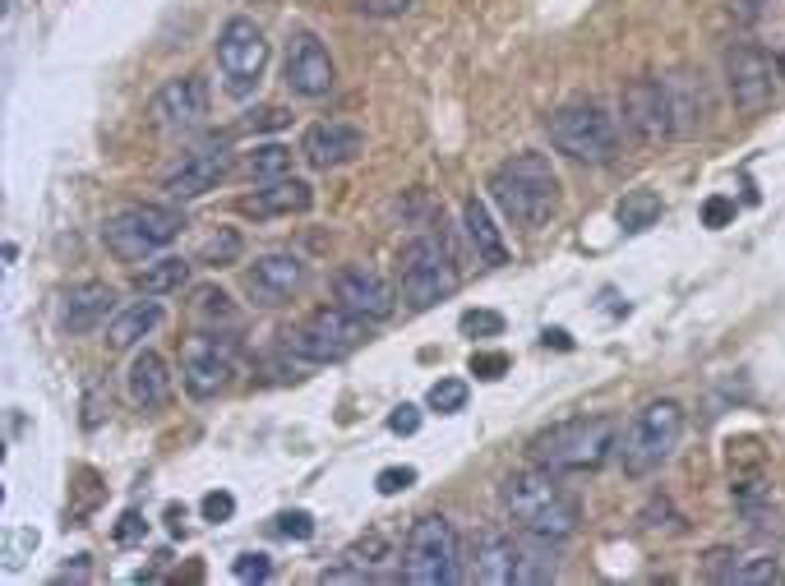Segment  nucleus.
<instances>
[{
    "mask_svg": "<svg viewBox=\"0 0 785 586\" xmlns=\"http://www.w3.org/2000/svg\"><path fill=\"white\" fill-rule=\"evenodd\" d=\"M499 503H504L508 517L522 527V536L568 540L582 522L578 499L559 485V471H545V467H527V471L504 476Z\"/></svg>",
    "mask_w": 785,
    "mask_h": 586,
    "instance_id": "nucleus-1",
    "label": "nucleus"
},
{
    "mask_svg": "<svg viewBox=\"0 0 785 586\" xmlns=\"http://www.w3.org/2000/svg\"><path fill=\"white\" fill-rule=\"evenodd\" d=\"M490 199L518 227H545L559 208V176L545 153H518L490 176Z\"/></svg>",
    "mask_w": 785,
    "mask_h": 586,
    "instance_id": "nucleus-2",
    "label": "nucleus"
},
{
    "mask_svg": "<svg viewBox=\"0 0 785 586\" xmlns=\"http://www.w3.org/2000/svg\"><path fill=\"white\" fill-rule=\"evenodd\" d=\"M619 448L615 416H573L532 439V462L545 471H596Z\"/></svg>",
    "mask_w": 785,
    "mask_h": 586,
    "instance_id": "nucleus-3",
    "label": "nucleus"
},
{
    "mask_svg": "<svg viewBox=\"0 0 785 586\" xmlns=\"http://www.w3.org/2000/svg\"><path fill=\"white\" fill-rule=\"evenodd\" d=\"M185 217L167 204H130L121 213L107 217L102 227V240L107 250L121 259V264H148L157 250H167L171 240L181 236Z\"/></svg>",
    "mask_w": 785,
    "mask_h": 586,
    "instance_id": "nucleus-4",
    "label": "nucleus"
},
{
    "mask_svg": "<svg viewBox=\"0 0 785 586\" xmlns=\"http://www.w3.org/2000/svg\"><path fill=\"white\" fill-rule=\"evenodd\" d=\"M679 434H684V407L661 397V402H647V407L633 416L624 434H619V462H624L628 476H652L661 462H670V453L679 448Z\"/></svg>",
    "mask_w": 785,
    "mask_h": 586,
    "instance_id": "nucleus-5",
    "label": "nucleus"
},
{
    "mask_svg": "<svg viewBox=\"0 0 785 586\" xmlns=\"http://www.w3.org/2000/svg\"><path fill=\"white\" fill-rule=\"evenodd\" d=\"M550 144L559 148L564 157L573 162H587V167H605V162H615L619 153V130L615 120L605 116L596 102H568L550 116Z\"/></svg>",
    "mask_w": 785,
    "mask_h": 586,
    "instance_id": "nucleus-6",
    "label": "nucleus"
},
{
    "mask_svg": "<svg viewBox=\"0 0 785 586\" xmlns=\"http://www.w3.org/2000/svg\"><path fill=\"white\" fill-rule=\"evenodd\" d=\"M458 531L453 522L439 513L421 517L416 527L407 531V545H402V582L411 586H448L458 582Z\"/></svg>",
    "mask_w": 785,
    "mask_h": 586,
    "instance_id": "nucleus-7",
    "label": "nucleus"
},
{
    "mask_svg": "<svg viewBox=\"0 0 785 586\" xmlns=\"http://www.w3.org/2000/svg\"><path fill=\"white\" fill-rule=\"evenodd\" d=\"M555 577V559H550V540L527 536H481L476 550V582L485 586H513V582H550Z\"/></svg>",
    "mask_w": 785,
    "mask_h": 586,
    "instance_id": "nucleus-8",
    "label": "nucleus"
},
{
    "mask_svg": "<svg viewBox=\"0 0 785 586\" xmlns=\"http://www.w3.org/2000/svg\"><path fill=\"white\" fill-rule=\"evenodd\" d=\"M458 291V264L444 236H416L402 250V296L416 310H430L435 300Z\"/></svg>",
    "mask_w": 785,
    "mask_h": 586,
    "instance_id": "nucleus-9",
    "label": "nucleus"
},
{
    "mask_svg": "<svg viewBox=\"0 0 785 586\" xmlns=\"http://www.w3.org/2000/svg\"><path fill=\"white\" fill-rule=\"evenodd\" d=\"M365 342V319L361 314H351V310H314L310 319H301L296 328H291L287 337V347L291 356H301L310 360V365H333V360L351 356V351Z\"/></svg>",
    "mask_w": 785,
    "mask_h": 586,
    "instance_id": "nucleus-10",
    "label": "nucleus"
},
{
    "mask_svg": "<svg viewBox=\"0 0 785 586\" xmlns=\"http://www.w3.org/2000/svg\"><path fill=\"white\" fill-rule=\"evenodd\" d=\"M218 65H222V74H227V93H236V97L250 93L268 65L264 28L254 24V19H245V14L227 19L218 33Z\"/></svg>",
    "mask_w": 785,
    "mask_h": 586,
    "instance_id": "nucleus-11",
    "label": "nucleus"
},
{
    "mask_svg": "<svg viewBox=\"0 0 785 586\" xmlns=\"http://www.w3.org/2000/svg\"><path fill=\"white\" fill-rule=\"evenodd\" d=\"M236 374V342L222 333H199L185 342L181 351V379H185V393L208 402V397H218L222 388L231 383Z\"/></svg>",
    "mask_w": 785,
    "mask_h": 586,
    "instance_id": "nucleus-12",
    "label": "nucleus"
},
{
    "mask_svg": "<svg viewBox=\"0 0 785 586\" xmlns=\"http://www.w3.org/2000/svg\"><path fill=\"white\" fill-rule=\"evenodd\" d=\"M776 79L781 60H772L762 47H730L725 51V88L735 97L739 111H767L776 102Z\"/></svg>",
    "mask_w": 785,
    "mask_h": 586,
    "instance_id": "nucleus-13",
    "label": "nucleus"
},
{
    "mask_svg": "<svg viewBox=\"0 0 785 586\" xmlns=\"http://www.w3.org/2000/svg\"><path fill=\"white\" fill-rule=\"evenodd\" d=\"M619 107H624V125L633 130L638 144H661L675 134V97H670V84L661 79H633L619 97Z\"/></svg>",
    "mask_w": 785,
    "mask_h": 586,
    "instance_id": "nucleus-14",
    "label": "nucleus"
},
{
    "mask_svg": "<svg viewBox=\"0 0 785 586\" xmlns=\"http://www.w3.org/2000/svg\"><path fill=\"white\" fill-rule=\"evenodd\" d=\"M282 79H287L291 93H296V97H310V102H314V97H328V93H333V84H338V65H333L328 47L310 33V28L291 33Z\"/></svg>",
    "mask_w": 785,
    "mask_h": 586,
    "instance_id": "nucleus-15",
    "label": "nucleus"
},
{
    "mask_svg": "<svg viewBox=\"0 0 785 586\" xmlns=\"http://www.w3.org/2000/svg\"><path fill=\"white\" fill-rule=\"evenodd\" d=\"M208 116V84L199 74H185V79H167V84L153 93L148 102V125L153 130H167V134H181L204 125Z\"/></svg>",
    "mask_w": 785,
    "mask_h": 586,
    "instance_id": "nucleus-16",
    "label": "nucleus"
},
{
    "mask_svg": "<svg viewBox=\"0 0 785 586\" xmlns=\"http://www.w3.org/2000/svg\"><path fill=\"white\" fill-rule=\"evenodd\" d=\"M333 296H338L342 310L361 314V319H388V314L398 310V296H393V287H388V277L375 273V268H365V264L338 268V277H333Z\"/></svg>",
    "mask_w": 785,
    "mask_h": 586,
    "instance_id": "nucleus-17",
    "label": "nucleus"
},
{
    "mask_svg": "<svg viewBox=\"0 0 785 586\" xmlns=\"http://www.w3.org/2000/svg\"><path fill=\"white\" fill-rule=\"evenodd\" d=\"M305 277H310V268H305L301 254L273 250L264 259H254V268L245 273V291H250L254 305H282L305 287Z\"/></svg>",
    "mask_w": 785,
    "mask_h": 586,
    "instance_id": "nucleus-18",
    "label": "nucleus"
},
{
    "mask_svg": "<svg viewBox=\"0 0 785 586\" xmlns=\"http://www.w3.org/2000/svg\"><path fill=\"white\" fill-rule=\"evenodd\" d=\"M365 153V134L351 125V120H314L301 139V157L314 171H333L347 167Z\"/></svg>",
    "mask_w": 785,
    "mask_h": 586,
    "instance_id": "nucleus-19",
    "label": "nucleus"
},
{
    "mask_svg": "<svg viewBox=\"0 0 785 586\" xmlns=\"http://www.w3.org/2000/svg\"><path fill=\"white\" fill-rule=\"evenodd\" d=\"M227 176H231V153H227V148H199V153L181 157V167L167 171L162 190H167V199H199V194L218 190Z\"/></svg>",
    "mask_w": 785,
    "mask_h": 586,
    "instance_id": "nucleus-20",
    "label": "nucleus"
},
{
    "mask_svg": "<svg viewBox=\"0 0 785 586\" xmlns=\"http://www.w3.org/2000/svg\"><path fill=\"white\" fill-rule=\"evenodd\" d=\"M111 305H116V291L107 282H79L61 296V328L70 337L79 333H93L97 323H107Z\"/></svg>",
    "mask_w": 785,
    "mask_h": 586,
    "instance_id": "nucleus-21",
    "label": "nucleus"
},
{
    "mask_svg": "<svg viewBox=\"0 0 785 586\" xmlns=\"http://www.w3.org/2000/svg\"><path fill=\"white\" fill-rule=\"evenodd\" d=\"M310 208H314V190H310V185H305V180H296V176L268 180L264 190H254L250 199H241V213L259 217V222H268V217L310 213Z\"/></svg>",
    "mask_w": 785,
    "mask_h": 586,
    "instance_id": "nucleus-22",
    "label": "nucleus"
},
{
    "mask_svg": "<svg viewBox=\"0 0 785 586\" xmlns=\"http://www.w3.org/2000/svg\"><path fill=\"white\" fill-rule=\"evenodd\" d=\"M125 393H130L134 407H162L171 393V374H167V360L157 356V351H139V356L130 360V370H125Z\"/></svg>",
    "mask_w": 785,
    "mask_h": 586,
    "instance_id": "nucleus-23",
    "label": "nucleus"
},
{
    "mask_svg": "<svg viewBox=\"0 0 785 586\" xmlns=\"http://www.w3.org/2000/svg\"><path fill=\"white\" fill-rule=\"evenodd\" d=\"M462 231H467L471 250H476V259H481V264H490V268L508 264L504 236H499V227H495V217H490V208H485V199H476V194H471L467 204H462Z\"/></svg>",
    "mask_w": 785,
    "mask_h": 586,
    "instance_id": "nucleus-24",
    "label": "nucleus"
},
{
    "mask_svg": "<svg viewBox=\"0 0 785 586\" xmlns=\"http://www.w3.org/2000/svg\"><path fill=\"white\" fill-rule=\"evenodd\" d=\"M157 323H162V305H157V296L134 300V305H125L121 314H111V323H107V347L111 351L139 347V342L153 333Z\"/></svg>",
    "mask_w": 785,
    "mask_h": 586,
    "instance_id": "nucleus-25",
    "label": "nucleus"
},
{
    "mask_svg": "<svg viewBox=\"0 0 785 586\" xmlns=\"http://www.w3.org/2000/svg\"><path fill=\"white\" fill-rule=\"evenodd\" d=\"M190 282V264H185L181 254H162V259H153V264H144L139 273H134V287H139V296H176V291Z\"/></svg>",
    "mask_w": 785,
    "mask_h": 586,
    "instance_id": "nucleus-26",
    "label": "nucleus"
},
{
    "mask_svg": "<svg viewBox=\"0 0 785 586\" xmlns=\"http://www.w3.org/2000/svg\"><path fill=\"white\" fill-rule=\"evenodd\" d=\"M670 97H675V134H698L702 125H707V116H712L702 79H693V74L675 79V84H670Z\"/></svg>",
    "mask_w": 785,
    "mask_h": 586,
    "instance_id": "nucleus-27",
    "label": "nucleus"
},
{
    "mask_svg": "<svg viewBox=\"0 0 785 586\" xmlns=\"http://www.w3.org/2000/svg\"><path fill=\"white\" fill-rule=\"evenodd\" d=\"M615 217H619V227H624V231L656 227V217H661V194H656V190H628L624 199H619Z\"/></svg>",
    "mask_w": 785,
    "mask_h": 586,
    "instance_id": "nucleus-28",
    "label": "nucleus"
},
{
    "mask_svg": "<svg viewBox=\"0 0 785 586\" xmlns=\"http://www.w3.org/2000/svg\"><path fill=\"white\" fill-rule=\"evenodd\" d=\"M241 254H245V236L236 227H218L213 236L199 245V264L204 268H231V264H241Z\"/></svg>",
    "mask_w": 785,
    "mask_h": 586,
    "instance_id": "nucleus-29",
    "label": "nucleus"
},
{
    "mask_svg": "<svg viewBox=\"0 0 785 586\" xmlns=\"http://www.w3.org/2000/svg\"><path fill=\"white\" fill-rule=\"evenodd\" d=\"M245 171H250L254 180H282L291 171V148L287 144H264L254 148L250 162H245Z\"/></svg>",
    "mask_w": 785,
    "mask_h": 586,
    "instance_id": "nucleus-30",
    "label": "nucleus"
},
{
    "mask_svg": "<svg viewBox=\"0 0 785 586\" xmlns=\"http://www.w3.org/2000/svg\"><path fill=\"white\" fill-rule=\"evenodd\" d=\"M781 563L772 559V554H739V568H735V582L739 586H767V582H781Z\"/></svg>",
    "mask_w": 785,
    "mask_h": 586,
    "instance_id": "nucleus-31",
    "label": "nucleus"
},
{
    "mask_svg": "<svg viewBox=\"0 0 785 586\" xmlns=\"http://www.w3.org/2000/svg\"><path fill=\"white\" fill-rule=\"evenodd\" d=\"M425 402H430V411H439V416H453V411L467 407V383H462V379H439V383H430Z\"/></svg>",
    "mask_w": 785,
    "mask_h": 586,
    "instance_id": "nucleus-32",
    "label": "nucleus"
},
{
    "mask_svg": "<svg viewBox=\"0 0 785 586\" xmlns=\"http://www.w3.org/2000/svg\"><path fill=\"white\" fill-rule=\"evenodd\" d=\"M458 328L467 337H499V333H504V314H499V310H467L458 319Z\"/></svg>",
    "mask_w": 785,
    "mask_h": 586,
    "instance_id": "nucleus-33",
    "label": "nucleus"
},
{
    "mask_svg": "<svg viewBox=\"0 0 785 586\" xmlns=\"http://www.w3.org/2000/svg\"><path fill=\"white\" fill-rule=\"evenodd\" d=\"M508 365H513V360H508L504 351H471V360H467V370L476 374V379H504Z\"/></svg>",
    "mask_w": 785,
    "mask_h": 586,
    "instance_id": "nucleus-34",
    "label": "nucleus"
},
{
    "mask_svg": "<svg viewBox=\"0 0 785 586\" xmlns=\"http://www.w3.org/2000/svg\"><path fill=\"white\" fill-rule=\"evenodd\" d=\"M735 568H739L735 550H712L702 559V577H707V582H735Z\"/></svg>",
    "mask_w": 785,
    "mask_h": 586,
    "instance_id": "nucleus-35",
    "label": "nucleus"
},
{
    "mask_svg": "<svg viewBox=\"0 0 785 586\" xmlns=\"http://www.w3.org/2000/svg\"><path fill=\"white\" fill-rule=\"evenodd\" d=\"M231 573L241 577V582H268L273 577V559L268 554H241V559L231 563Z\"/></svg>",
    "mask_w": 785,
    "mask_h": 586,
    "instance_id": "nucleus-36",
    "label": "nucleus"
},
{
    "mask_svg": "<svg viewBox=\"0 0 785 586\" xmlns=\"http://www.w3.org/2000/svg\"><path fill=\"white\" fill-rule=\"evenodd\" d=\"M730 222H735V199H725V194H712V199L702 204V227L721 231V227H730Z\"/></svg>",
    "mask_w": 785,
    "mask_h": 586,
    "instance_id": "nucleus-37",
    "label": "nucleus"
},
{
    "mask_svg": "<svg viewBox=\"0 0 785 586\" xmlns=\"http://www.w3.org/2000/svg\"><path fill=\"white\" fill-rule=\"evenodd\" d=\"M194 300H199L194 310L204 314V319H222V323H227L231 314H236V310H231V296H227V291H213V287H204V291H199V296H194Z\"/></svg>",
    "mask_w": 785,
    "mask_h": 586,
    "instance_id": "nucleus-38",
    "label": "nucleus"
},
{
    "mask_svg": "<svg viewBox=\"0 0 785 586\" xmlns=\"http://www.w3.org/2000/svg\"><path fill=\"white\" fill-rule=\"evenodd\" d=\"M199 513H204V522H231V513H236V499H231L227 490H213V494H204Z\"/></svg>",
    "mask_w": 785,
    "mask_h": 586,
    "instance_id": "nucleus-39",
    "label": "nucleus"
},
{
    "mask_svg": "<svg viewBox=\"0 0 785 586\" xmlns=\"http://www.w3.org/2000/svg\"><path fill=\"white\" fill-rule=\"evenodd\" d=\"M375 485H379V494H402L416 485V467H388L375 476Z\"/></svg>",
    "mask_w": 785,
    "mask_h": 586,
    "instance_id": "nucleus-40",
    "label": "nucleus"
},
{
    "mask_svg": "<svg viewBox=\"0 0 785 586\" xmlns=\"http://www.w3.org/2000/svg\"><path fill=\"white\" fill-rule=\"evenodd\" d=\"M278 531H282L287 540H310V536H314V517L301 513V508H291V513L278 517Z\"/></svg>",
    "mask_w": 785,
    "mask_h": 586,
    "instance_id": "nucleus-41",
    "label": "nucleus"
},
{
    "mask_svg": "<svg viewBox=\"0 0 785 586\" xmlns=\"http://www.w3.org/2000/svg\"><path fill=\"white\" fill-rule=\"evenodd\" d=\"M388 430L402 434V439H407V434H416V430H421V407H411V402H402V407L393 411V416H388Z\"/></svg>",
    "mask_w": 785,
    "mask_h": 586,
    "instance_id": "nucleus-42",
    "label": "nucleus"
},
{
    "mask_svg": "<svg viewBox=\"0 0 785 586\" xmlns=\"http://www.w3.org/2000/svg\"><path fill=\"white\" fill-rule=\"evenodd\" d=\"M772 5L776 0H730V14H735V24H758Z\"/></svg>",
    "mask_w": 785,
    "mask_h": 586,
    "instance_id": "nucleus-43",
    "label": "nucleus"
},
{
    "mask_svg": "<svg viewBox=\"0 0 785 586\" xmlns=\"http://www.w3.org/2000/svg\"><path fill=\"white\" fill-rule=\"evenodd\" d=\"M416 0H361L356 10L361 14H375V19H393V14H407Z\"/></svg>",
    "mask_w": 785,
    "mask_h": 586,
    "instance_id": "nucleus-44",
    "label": "nucleus"
},
{
    "mask_svg": "<svg viewBox=\"0 0 785 586\" xmlns=\"http://www.w3.org/2000/svg\"><path fill=\"white\" fill-rule=\"evenodd\" d=\"M148 522L139 513H121V522H116V545H134V540H144Z\"/></svg>",
    "mask_w": 785,
    "mask_h": 586,
    "instance_id": "nucleus-45",
    "label": "nucleus"
},
{
    "mask_svg": "<svg viewBox=\"0 0 785 586\" xmlns=\"http://www.w3.org/2000/svg\"><path fill=\"white\" fill-rule=\"evenodd\" d=\"M287 111H282V107H264V111H259V116H250V125H254V130H278V125H287Z\"/></svg>",
    "mask_w": 785,
    "mask_h": 586,
    "instance_id": "nucleus-46",
    "label": "nucleus"
},
{
    "mask_svg": "<svg viewBox=\"0 0 785 586\" xmlns=\"http://www.w3.org/2000/svg\"><path fill=\"white\" fill-rule=\"evenodd\" d=\"M319 582H365V568L361 563H356V568H324V573H319Z\"/></svg>",
    "mask_w": 785,
    "mask_h": 586,
    "instance_id": "nucleus-47",
    "label": "nucleus"
},
{
    "mask_svg": "<svg viewBox=\"0 0 785 586\" xmlns=\"http://www.w3.org/2000/svg\"><path fill=\"white\" fill-rule=\"evenodd\" d=\"M545 347H559V351H568L573 342H568V333L564 328H545Z\"/></svg>",
    "mask_w": 785,
    "mask_h": 586,
    "instance_id": "nucleus-48",
    "label": "nucleus"
},
{
    "mask_svg": "<svg viewBox=\"0 0 785 586\" xmlns=\"http://www.w3.org/2000/svg\"><path fill=\"white\" fill-rule=\"evenodd\" d=\"M167 522H171V531H181V522H185V508H181V503H167Z\"/></svg>",
    "mask_w": 785,
    "mask_h": 586,
    "instance_id": "nucleus-49",
    "label": "nucleus"
},
{
    "mask_svg": "<svg viewBox=\"0 0 785 586\" xmlns=\"http://www.w3.org/2000/svg\"><path fill=\"white\" fill-rule=\"evenodd\" d=\"M781 74H785V60H781Z\"/></svg>",
    "mask_w": 785,
    "mask_h": 586,
    "instance_id": "nucleus-50",
    "label": "nucleus"
}]
</instances>
